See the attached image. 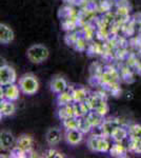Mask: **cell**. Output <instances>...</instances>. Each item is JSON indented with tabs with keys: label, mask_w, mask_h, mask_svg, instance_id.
I'll use <instances>...</instances> for the list:
<instances>
[{
	"label": "cell",
	"mask_w": 141,
	"mask_h": 158,
	"mask_svg": "<svg viewBox=\"0 0 141 158\" xmlns=\"http://www.w3.org/2000/svg\"><path fill=\"white\" fill-rule=\"evenodd\" d=\"M50 52L48 48L43 44H34L27 51V57L32 63H41L48 59Z\"/></svg>",
	"instance_id": "1"
},
{
	"label": "cell",
	"mask_w": 141,
	"mask_h": 158,
	"mask_svg": "<svg viewBox=\"0 0 141 158\" xmlns=\"http://www.w3.org/2000/svg\"><path fill=\"white\" fill-rule=\"evenodd\" d=\"M56 101H57L59 106H66V104H70L72 102H74L73 94H72V92H68V91L62 92V93H60L57 95Z\"/></svg>",
	"instance_id": "16"
},
{
	"label": "cell",
	"mask_w": 141,
	"mask_h": 158,
	"mask_svg": "<svg viewBox=\"0 0 141 158\" xmlns=\"http://www.w3.org/2000/svg\"><path fill=\"white\" fill-rule=\"evenodd\" d=\"M33 146V138L30 135H21L16 141V147L25 153H29Z\"/></svg>",
	"instance_id": "12"
},
{
	"label": "cell",
	"mask_w": 141,
	"mask_h": 158,
	"mask_svg": "<svg viewBox=\"0 0 141 158\" xmlns=\"http://www.w3.org/2000/svg\"><path fill=\"white\" fill-rule=\"evenodd\" d=\"M127 151H129V149L125 148L124 146H122L121 142H116V143L111 146L110 154L114 157H125Z\"/></svg>",
	"instance_id": "15"
},
{
	"label": "cell",
	"mask_w": 141,
	"mask_h": 158,
	"mask_svg": "<svg viewBox=\"0 0 141 158\" xmlns=\"http://www.w3.org/2000/svg\"><path fill=\"white\" fill-rule=\"evenodd\" d=\"M129 137L141 139V126L140 124H133L129 128Z\"/></svg>",
	"instance_id": "21"
},
{
	"label": "cell",
	"mask_w": 141,
	"mask_h": 158,
	"mask_svg": "<svg viewBox=\"0 0 141 158\" xmlns=\"http://www.w3.org/2000/svg\"><path fill=\"white\" fill-rule=\"evenodd\" d=\"M20 88L18 85L12 83L6 86H1V99L6 98L9 100L15 101L19 98V94H20Z\"/></svg>",
	"instance_id": "5"
},
{
	"label": "cell",
	"mask_w": 141,
	"mask_h": 158,
	"mask_svg": "<svg viewBox=\"0 0 141 158\" xmlns=\"http://www.w3.org/2000/svg\"><path fill=\"white\" fill-rule=\"evenodd\" d=\"M66 90H68V82H66L64 78L58 76V77L52 79V81H51V91L53 93L58 95V94L62 93V92H64Z\"/></svg>",
	"instance_id": "8"
},
{
	"label": "cell",
	"mask_w": 141,
	"mask_h": 158,
	"mask_svg": "<svg viewBox=\"0 0 141 158\" xmlns=\"http://www.w3.org/2000/svg\"><path fill=\"white\" fill-rule=\"evenodd\" d=\"M130 152L136 153V154H141V139L139 138H129V146H127Z\"/></svg>",
	"instance_id": "18"
},
{
	"label": "cell",
	"mask_w": 141,
	"mask_h": 158,
	"mask_svg": "<svg viewBox=\"0 0 141 158\" xmlns=\"http://www.w3.org/2000/svg\"><path fill=\"white\" fill-rule=\"evenodd\" d=\"M85 117L88 118V120L89 121V123L92 124V127H99L103 123V116L100 115L98 112H96L95 110H91L88 114L85 115Z\"/></svg>",
	"instance_id": "14"
},
{
	"label": "cell",
	"mask_w": 141,
	"mask_h": 158,
	"mask_svg": "<svg viewBox=\"0 0 141 158\" xmlns=\"http://www.w3.org/2000/svg\"><path fill=\"white\" fill-rule=\"evenodd\" d=\"M110 136L115 142H122L129 137V130L124 129L123 127L117 126L116 128L113 129Z\"/></svg>",
	"instance_id": "11"
},
{
	"label": "cell",
	"mask_w": 141,
	"mask_h": 158,
	"mask_svg": "<svg viewBox=\"0 0 141 158\" xmlns=\"http://www.w3.org/2000/svg\"><path fill=\"white\" fill-rule=\"evenodd\" d=\"M88 148L92 152L106 153L110 152L111 144L103 136H92L88 140Z\"/></svg>",
	"instance_id": "3"
},
{
	"label": "cell",
	"mask_w": 141,
	"mask_h": 158,
	"mask_svg": "<svg viewBox=\"0 0 141 158\" xmlns=\"http://www.w3.org/2000/svg\"><path fill=\"white\" fill-rule=\"evenodd\" d=\"M61 138H62L61 131L56 128L50 129L47 132V135H45V139H47V142L50 146H57L61 141Z\"/></svg>",
	"instance_id": "10"
},
{
	"label": "cell",
	"mask_w": 141,
	"mask_h": 158,
	"mask_svg": "<svg viewBox=\"0 0 141 158\" xmlns=\"http://www.w3.org/2000/svg\"><path fill=\"white\" fill-rule=\"evenodd\" d=\"M63 127L66 130H74V129H79V118L77 117H72L66 120L62 121Z\"/></svg>",
	"instance_id": "20"
},
{
	"label": "cell",
	"mask_w": 141,
	"mask_h": 158,
	"mask_svg": "<svg viewBox=\"0 0 141 158\" xmlns=\"http://www.w3.org/2000/svg\"><path fill=\"white\" fill-rule=\"evenodd\" d=\"M18 85H19L21 93L24 95H34L39 89V82H38L37 78L32 74H27V75L22 76L19 79Z\"/></svg>",
	"instance_id": "2"
},
{
	"label": "cell",
	"mask_w": 141,
	"mask_h": 158,
	"mask_svg": "<svg viewBox=\"0 0 141 158\" xmlns=\"http://www.w3.org/2000/svg\"><path fill=\"white\" fill-rule=\"evenodd\" d=\"M72 94H73L74 102H81V101H84L89 97L88 91L83 88L75 89V90L72 91Z\"/></svg>",
	"instance_id": "17"
},
{
	"label": "cell",
	"mask_w": 141,
	"mask_h": 158,
	"mask_svg": "<svg viewBox=\"0 0 141 158\" xmlns=\"http://www.w3.org/2000/svg\"><path fill=\"white\" fill-rule=\"evenodd\" d=\"M92 128H93V127H92V124L89 123V121L88 120V118H86L85 116L79 117V130H80L83 134L89 133Z\"/></svg>",
	"instance_id": "19"
},
{
	"label": "cell",
	"mask_w": 141,
	"mask_h": 158,
	"mask_svg": "<svg viewBox=\"0 0 141 158\" xmlns=\"http://www.w3.org/2000/svg\"><path fill=\"white\" fill-rule=\"evenodd\" d=\"M14 39V32L9 25L0 24V42L1 44H9Z\"/></svg>",
	"instance_id": "9"
},
{
	"label": "cell",
	"mask_w": 141,
	"mask_h": 158,
	"mask_svg": "<svg viewBox=\"0 0 141 158\" xmlns=\"http://www.w3.org/2000/svg\"><path fill=\"white\" fill-rule=\"evenodd\" d=\"M95 111L98 112V113L100 114V115L104 116V115H106V113H107V112H109V106H107V104H106V101L102 100L101 102L99 103V106H97L96 109H95Z\"/></svg>",
	"instance_id": "22"
},
{
	"label": "cell",
	"mask_w": 141,
	"mask_h": 158,
	"mask_svg": "<svg viewBox=\"0 0 141 158\" xmlns=\"http://www.w3.org/2000/svg\"><path fill=\"white\" fill-rule=\"evenodd\" d=\"M44 156L48 157V158H62V157H64V155H63L62 153H60L59 151H57V150H55V149H50L45 152Z\"/></svg>",
	"instance_id": "23"
},
{
	"label": "cell",
	"mask_w": 141,
	"mask_h": 158,
	"mask_svg": "<svg viewBox=\"0 0 141 158\" xmlns=\"http://www.w3.org/2000/svg\"><path fill=\"white\" fill-rule=\"evenodd\" d=\"M83 139V133L79 129L66 130L65 132V140L71 146H77L80 143Z\"/></svg>",
	"instance_id": "7"
},
{
	"label": "cell",
	"mask_w": 141,
	"mask_h": 158,
	"mask_svg": "<svg viewBox=\"0 0 141 158\" xmlns=\"http://www.w3.org/2000/svg\"><path fill=\"white\" fill-rule=\"evenodd\" d=\"M17 139L14 137L11 132L9 131H1L0 133V148L1 150H10L16 146Z\"/></svg>",
	"instance_id": "6"
},
{
	"label": "cell",
	"mask_w": 141,
	"mask_h": 158,
	"mask_svg": "<svg viewBox=\"0 0 141 158\" xmlns=\"http://www.w3.org/2000/svg\"><path fill=\"white\" fill-rule=\"evenodd\" d=\"M16 72L12 67L7 64L1 65L0 68V85L6 86L16 82Z\"/></svg>",
	"instance_id": "4"
},
{
	"label": "cell",
	"mask_w": 141,
	"mask_h": 158,
	"mask_svg": "<svg viewBox=\"0 0 141 158\" xmlns=\"http://www.w3.org/2000/svg\"><path fill=\"white\" fill-rule=\"evenodd\" d=\"M15 110V104L13 103L12 100H9V99H1V104H0V114L3 117H7L11 116L14 114Z\"/></svg>",
	"instance_id": "13"
}]
</instances>
